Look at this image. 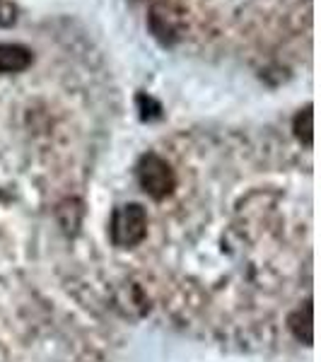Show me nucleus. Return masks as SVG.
<instances>
[{"label": "nucleus", "mask_w": 321, "mask_h": 362, "mask_svg": "<svg viewBox=\"0 0 321 362\" xmlns=\"http://www.w3.org/2000/svg\"><path fill=\"white\" fill-rule=\"evenodd\" d=\"M150 27H153L155 37L162 39L165 44H172L179 39V15L174 13L172 8H169L167 3H157L153 8V13H150Z\"/></svg>", "instance_id": "nucleus-3"}, {"label": "nucleus", "mask_w": 321, "mask_h": 362, "mask_svg": "<svg viewBox=\"0 0 321 362\" xmlns=\"http://www.w3.org/2000/svg\"><path fill=\"white\" fill-rule=\"evenodd\" d=\"M288 326H290V331L295 334L297 341H302L305 346H312V341H314L312 307H305V312H302V309H297V312L290 314Z\"/></svg>", "instance_id": "nucleus-5"}, {"label": "nucleus", "mask_w": 321, "mask_h": 362, "mask_svg": "<svg viewBox=\"0 0 321 362\" xmlns=\"http://www.w3.org/2000/svg\"><path fill=\"white\" fill-rule=\"evenodd\" d=\"M34 56L27 46L22 44H0V73L3 75H13L22 73L32 66Z\"/></svg>", "instance_id": "nucleus-4"}, {"label": "nucleus", "mask_w": 321, "mask_h": 362, "mask_svg": "<svg viewBox=\"0 0 321 362\" xmlns=\"http://www.w3.org/2000/svg\"><path fill=\"white\" fill-rule=\"evenodd\" d=\"M293 131H295V138L300 140V143L312 145V140H314V114H312V107H305L300 114L295 116Z\"/></svg>", "instance_id": "nucleus-6"}, {"label": "nucleus", "mask_w": 321, "mask_h": 362, "mask_svg": "<svg viewBox=\"0 0 321 362\" xmlns=\"http://www.w3.org/2000/svg\"><path fill=\"white\" fill-rule=\"evenodd\" d=\"M138 184L150 198L165 201L177 186V177H174V169L169 167L167 160H162L155 153H148L138 162Z\"/></svg>", "instance_id": "nucleus-1"}, {"label": "nucleus", "mask_w": 321, "mask_h": 362, "mask_svg": "<svg viewBox=\"0 0 321 362\" xmlns=\"http://www.w3.org/2000/svg\"><path fill=\"white\" fill-rule=\"evenodd\" d=\"M145 235H148V215L138 203L116 208L112 218V242L116 247H136V244L143 242Z\"/></svg>", "instance_id": "nucleus-2"}]
</instances>
